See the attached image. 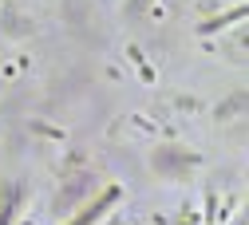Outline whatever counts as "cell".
Returning <instances> with one entry per match:
<instances>
[{
    "label": "cell",
    "mask_w": 249,
    "mask_h": 225,
    "mask_svg": "<svg viewBox=\"0 0 249 225\" xmlns=\"http://www.w3.org/2000/svg\"><path fill=\"white\" fill-rule=\"evenodd\" d=\"M115 198H119V190H107V194H103V198H99V202H95V206H91V209H87V213H79V217H75V221H71V225H91V221H95V217H99V213H103V209H107V202H115Z\"/></svg>",
    "instance_id": "6da1fadb"
}]
</instances>
